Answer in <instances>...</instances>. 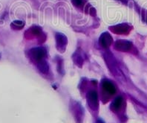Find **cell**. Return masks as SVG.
<instances>
[{
  "instance_id": "6da1fadb",
  "label": "cell",
  "mask_w": 147,
  "mask_h": 123,
  "mask_svg": "<svg viewBox=\"0 0 147 123\" xmlns=\"http://www.w3.org/2000/svg\"><path fill=\"white\" fill-rule=\"evenodd\" d=\"M30 55L35 61L38 63V62L44 60V58L46 55V52L43 48H34L30 51Z\"/></svg>"
},
{
  "instance_id": "7a4b0ae2",
  "label": "cell",
  "mask_w": 147,
  "mask_h": 123,
  "mask_svg": "<svg viewBox=\"0 0 147 123\" xmlns=\"http://www.w3.org/2000/svg\"><path fill=\"white\" fill-rule=\"evenodd\" d=\"M56 41H57V46L58 50L60 52H63L65 49L66 45L68 43V40L67 37L63 34H57L56 35Z\"/></svg>"
},
{
  "instance_id": "3957f363",
  "label": "cell",
  "mask_w": 147,
  "mask_h": 123,
  "mask_svg": "<svg viewBox=\"0 0 147 123\" xmlns=\"http://www.w3.org/2000/svg\"><path fill=\"white\" fill-rule=\"evenodd\" d=\"M87 101L90 107L92 108H96L98 106V96L95 91H89L87 94Z\"/></svg>"
},
{
  "instance_id": "277c9868",
  "label": "cell",
  "mask_w": 147,
  "mask_h": 123,
  "mask_svg": "<svg viewBox=\"0 0 147 123\" xmlns=\"http://www.w3.org/2000/svg\"><path fill=\"white\" fill-rule=\"evenodd\" d=\"M115 47L117 50L121 52H127L131 48V43L127 40H117L115 43Z\"/></svg>"
},
{
  "instance_id": "5b68a950",
  "label": "cell",
  "mask_w": 147,
  "mask_h": 123,
  "mask_svg": "<svg viewBox=\"0 0 147 123\" xmlns=\"http://www.w3.org/2000/svg\"><path fill=\"white\" fill-rule=\"evenodd\" d=\"M100 44L102 47L103 48H108L109 46H110V45L111 44V42H112V37H111V35L109 34L108 32H105L103 34H102V35L100 37Z\"/></svg>"
},
{
  "instance_id": "8992f818",
  "label": "cell",
  "mask_w": 147,
  "mask_h": 123,
  "mask_svg": "<svg viewBox=\"0 0 147 123\" xmlns=\"http://www.w3.org/2000/svg\"><path fill=\"white\" fill-rule=\"evenodd\" d=\"M102 88L104 89L106 91H107L109 93H110V94H114L116 92L115 87L109 81H104V82H102Z\"/></svg>"
},
{
  "instance_id": "52a82bcc",
  "label": "cell",
  "mask_w": 147,
  "mask_h": 123,
  "mask_svg": "<svg viewBox=\"0 0 147 123\" xmlns=\"http://www.w3.org/2000/svg\"><path fill=\"white\" fill-rule=\"evenodd\" d=\"M129 26L126 24H120L116 26H115L112 31L117 34H124V33H127L129 31Z\"/></svg>"
},
{
  "instance_id": "ba28073f",
  "label": "cell",
  "mask_w": 147,
  "mask_h": 123,
  "mask_svg": "<svg viewBox=\"0 0 147 123\" xmlns=\"http://www.w3.org/2000/svg\"><path fill=\"white\" fill-rule=\"evenodd\" d=\"M123 102V98L122 97H117L115 100H114V101L112 102L111 105V110L113 111H117L119 108L120 107L121 105H122Z\"/></svg>"
},
{
  "instance_id": "9c48e42d",
  "label": "cell",
  "mask_w": 147,
  "mask_h": 123,
  "mask_svg": "<svg viewBox=\"0 0 147 123\" xmlns=\"http://www.w3.org/2000/svg\"><path fill=\"white\" fill-rule=\"evenodd\" d=\"M37 67L38 69H40L42 73H48V71H49V65H48V63L45 62V60H41V61L38 62Z\"/></svg>"
},
{
  "instance_id": "30bf717a",
  "label": "cell",
  "mask_w": 147,
  "mask_h": 123,
  "mask_svg": "<svg viewBox=\"0 0 147 123\" xmlns=\"http://www.w3.org/2000/svg\"><path fill=\"white\" fill-rule=\"evenodd\" d=\"M23 26H24L23 22L20 21V20H16V21H14V22L12 23V27L13 28V29H22Z\"/></svg>"
},
{
  "instance_id": "8fae6325",
  "label": "cell",
  "mask_w": 147,
  "mask_h": 123,
  "mask_svg": "<svg viewBox=\"0 0 147 123\" xmlns=\"http://www.w3.org/2000/svg\"><path fill=\"white\" fill-rule=\"evenodd\" d=\"M71 2L76 7H81L84 5L85 0H71Z\"/></svg>"
},
{
  "instance_id": "7c38bea8",
  "label": "cell",
  "mask_w": 147,
  "mask_h": 123,
  "mask_svg": "<svg viewBox=\"0 0 147 123\" xmlns=\"http://www.w3.org/2000/svg\"><path fill=\"white\" fill-rule=\"evenodd\" d=\"M97 123H104V122H103L102 120H98V121L97 122Z\"/></svg>"
}]
</instances>
